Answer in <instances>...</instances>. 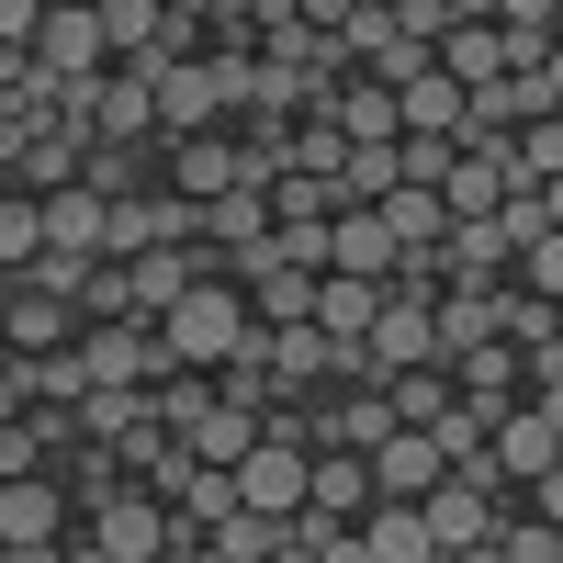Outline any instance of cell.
<instances>
[{"label": "cell", "instance_id": "obj_1", "mask_svg": "<svg viewBox=\"0 0 563 563\" xmlns=\"http://www.w3.org/2000/svg\"><path fill=\"white\" fill-rule=\"evenodd\" d=\"M249 339H260V316H249V294H238V282H192V294L158 316V350H169L180 372H225Z\"/></svg>", "mask_w": 563, "mask_h": 563}, {"label": "cell", "instance_id": "obj_2", "mask_svg": "<svg viewBox=\"0 0 563 563\" xmlns=\"http://www.w3.org/2000/svg\"><path fill=\"white\" fill-rule=\"evenodd\" d=\"M158 180L180 203H214V192H238L249 180V147H238V124H214V135H158ZM271 192V180H260Z\"/></svg>", "mask_w": 563, "mask_h": 563}, {"label": "cell", "instance_id": "obj_3", "mask_svg": "<svg viewBox=\"0 0 563 563\" xmlns=\"http://www.w3.org/2000/svg\"><path fill=\"white\" fill-rule=\"evenodd\" d=\"M79 541L113 552V563H169V507H158L147 485H124L113 507H90V519H79Z\"/></svg>", "mask_w": 563, "mask_h": 563}, {"label": "cell", "instance_id": "obj_4", "mask_svg": "<svg viewBox=\"0 0 563 563\" xmlns=\"http://www.w3.org/2000/svg\"><path fill=\"white\" fill-rule=\"evenodd\" d=\"M147 90H158V135H214V124H225V57L147 68Z\"/></svg>", "mask_w": 563, "mask_h": 563}, {"label": "cell", "instance_id": "obj_5", "mask_svg": "<svg viewBox=\"0 0 563 563\" xmlns=\"http://www.w3.org/2000/svg\"><path fill=\"white\" fill-rule=\"evenodd\" d=\"M34 68H45V79H102V68H113V45H102V23H90V0H45Z\"/></svg>", "mask_w": 563, "mask_h": 563}, {"label": "cell", "instance_id": "obj_6", "mask_svg": "<svg viewBox=\"0 0 563 563\" xmlns=\"http://www.w3.org/2000/svg\"><path fill=\"white\" fill-rule=\"evenodd\" d=\"M361 462H372V496H384V507H417V496L451 485V451H440L429 429H395L384 451H361Z\"/></svg>", "mask_w": 563, "mask_h": 563}, {"label": "cell", "instance_id": "obj_7", "mask_svg": "<svg viewBox=\"0 0 563 563\" xmlns=\"http://www.w3.org/2000/svg\"><path fill=\"white\" fill-rule=\"evenodd\" d=\"M158 327H79V372L90 384H124V395H147L158 384Z\"/></svg>", "mask_w": 563, "mask_h": 563}, {"label": "cell", "instance_id": "obj_8", "mask_svg": "<svg viewBox=\"0 0 563 563\" xmlns=\"http://www.w3.org/2000/svg\"><path fill=\"white\" fill-rule=\"evenodd\" d=\"M395 225L384 214H372V203H339V214H327V271H350V282H395Z\"/></svg>", "mask_w": 563, "mask_h": 563}, {"label": "cell", "instance_id": "obj_9", "mask_svg": "<svg viewBox=\"0 0 563 563\" xmlns=\"http://www.w3.org/2000/svg\"><path fill=\"white\" fill-rule=\"evenodd\" d=\"M417 519H429V541H440V552H474V541H496V519H507V496H485L474 474H451L440 496H417Z\"/></svg>", "mask_w": 563, "mask_h": 563}, {"label": "cell", "instance_id": "obj_10", "mask_svg": "<svg viewBox=\"0 0 563 563\" xmlns=\"http://www.w3.org/2000/svg\"><path fill=\"white\" fill-rule=\"evenodd\" d=\"M316 113L339 124L350 147H395V135H406V124H395V90H384V79H361V68H350V79H327V90H316Z\"/></svg>", "mask_w": 563, "mask_h": 563}, {"label": "cell", "instance_id": "obj_11", "mask_svg": "<svg viewBox=\"0 0 563 563\" xmlns=\"http://www.w3.org/2000/svg\"><path fill=\"white\" fill-rule=\"evenodd\" d=\"M45 249H57V260H113V203L90 192V180L45 192Z\"/></svg>", "mask_w": 563, "mask_h": 563}, {"label": "cell", "instance_id": "obj_12", "mask_svg": "<svg viewBox=\"0 0 563 563\" xmlns=\"http://www.w3.org/2000/svg\"><path fill=\"white\" fill-rule=\"evenodd\" d=\"M68 530H79V507H68L57 474H12L0 485V541H68Z\"/></svg>", "mask_w": 563, "mask_h": 563}, {"label": "cell", "instance_id": "obj_13", "mask_svg": "<svg viewBox=\"0 0 563 563\" xmlns=\"http://www.w3.org/2000/svg\"><path fill=\"white\" fill-rule=\"evenodd\" d=\"M395 124H406V135H440V147H462V124H474V90L440 79V68H417V79L395 90Z\"/></svg>", "mask_w": 563, "mask_h": 563}, {"label": "cell", "instance_id": "obj_14", "mask_svg": "<svg viewBox=\"0 0 563 563\" xmlns=\"http://www.w3.org/2000/svg\"><path fill=\"white\" fill-rule=\"evenodd\" d=\"M305 507H316V519H339V530H361L372 507H384V496H372V462H361V451H316Z\"/></svg>", "mask_w": 563, "mask_h": 563}, {"label": "cell", "instance_id": "obj_15", "mask_svg": "<svg viewBox=\"0 0 563 563\" xmlns=\"http://www.w3.org/2000/svg\"><path fill=\"white\" fill-rule=\"evenodd\" d=\"M0 339H12V361H45V350H79V305H57V294H23L0 305Z\"/></svg>", "mask_w": 563, "mask_h": 563}, {"label": "cell", "instance_id": "obj_16", "mask_svg": "<svg viewBox=\"0 0 563 563\" xmlns=\"http://www.w3.org/2000/svg\"><path fill=\"white\" fill-rule=\"evenodd\" d=\"M260 361H271V395H327L339 339H316V327H260Z\"/></svg>", "mask_w": 563, "mask_h": 563}, {"label": "cell", "instance_id": "obj_17", "mask_svg": "<svg viewBox=\"0 0 563 563\" xmlns=\"http://www.w3.org/2000/svg\"><path fill=\"white\" fill-rule=\"evenodd\" d=\"M485 451H496V474H507V496H519V485H541V474H552V462H563V440L541 429V417H530V406H507Z\"/></svg>", "mask_w": 563, "mask_h": 563}, {"label": "cell", "instance_id": "obj_18", "mask_svg": "<svg viewBox=\"0 0 563 563\" xmlns=\"http://www.w3.org/2000/svg\"><path fill=\"white\" fill-rule=\"evenodd\" d=\"M260 238H271V192H260V180H238V192L203 203V249H214V271L238 260V249H260Z\"/></svg>", "mask_w": 563, "mask_h": 563}, {"label": "cell", "instance_id": "obj_19", "mask_svg": "<svg viewBox=\"0 0 563 563\" xmlns=\"http://www.w3.org/2000/svg\"><path fill=\"white\" fill-rule=\"evenodd\" d=\"M372 316H384V282H350V271H327V282H316V339L361 350V339H372Z\"/></svg>", "mask_w": 563, "mask_h": 563}, {"label": "cell", "instance_id": "obj_20", "mask_svg": "<svg viewBox=\"0 0 563 563\" xmlns=\"http://www.w3.org/2000/svg\"><path fill=\"white\" fill-rule=\"evenodd\" d=\"M260 417H271V406H225V395H214V406L192 417V440H180V451H192V462H214V474H238V462H249V440H260Z\"/></svg>", "mask_w": 563, "mask_h": 563}, {"label": "cell", "instance_id": "obj_21", "mask_svg": "<svg viewBox=\"0 0 563 563\" xmlns=\"http://www.w3.org/2000/svg\"><path fill=\"white\" fill-rule=\"evenodd\" d=\"M496 294H507V282H496ZM496 294L451 282V294L429 305V327H440V361H462V350H485V339H496Z\"/></svg>", "mask_w": 563, "mask_h": 563}, {"label": "cell", "instance_id": "obj_22", "mask_svg": "<svg viewBox=\"0 0 563 563\" xmlns=\"http://www.w3.org/2000/svg\"><path fill=\"white\" fill-rule=\"evenodd\" d=\"M372 214L395 225V249H440V238H451V203L429 192V180H395V192L372 203Z\"/></svg>", "mask_w": 563, "mask_h": 563}, {"label": "cell", "instance_id": "obj_23", "mask_svg": "<svg viewBox=\"0 0 563 563\" xmlns=\"http://www.w3.org/2000/svg\"><path fill=\"white\" fill-rule=\"evenodd\" d=\"M90 23H102V45H113V68H135L158 45V23H169V0H90Z\"/></svg>", "mask_w": 563, "mask_h": 563}, {"label": "cell", "instance_id": "obj_24", "mask_svg": "<svg viewBox=\"0 0 563 563\" xmlns=\"http://www.w3.org/2000/svg\"><path fill=\"white\" fill-rule=\"evenodd\" d=\"M361 552H372V563H440V541H429L417 507H372V519H361Z\"/></svg>", "mask_w": 563, "mask_h": 563}, {"label": "cell", "instance_id": "obj_25", "mask_svg": "<svg viewBox=\"0 0 563 563\" xmlns=\"http://www.w3.org/2000/svg\"><path fill=\"white\" fill-rule=\"evenodd\" d=\"M384 406H395V429H440V417H451V372H440V361L395 372V384H384Z\"/></svg>", "mask_w": 563, "mask_h": 563}, {"label": "cell", "instance_id": "obj_26", "mask_svg": "<svg viewBox=\"0 0 563 563\" xmlns=\"http://www.w3.org/2000/svg\"><path fill=\"white\" fill-rule=\"evenodd\" d=\"M496 339L519 350V361L552 350V339H563V305H541V294H519V282H507V294H496Z\"/></svg>", "mask_w": 563, "mask_h": 563}, {"label": "cell", "instance_id": "obj_27", "mask_svg": "<svg viewBox=\"0 0 563 563\" xmlns=\"http://www.w3.org/2000/svg\"><path fill=\"white\" fill-rule=\"evenodd\" d=\"M34 260H45V203L0 192V271H34Z\"/></svg>", "mask_w": 563, "mask_h": 563}, {"label": "cell", "instance_id": "obj_28", "mask_svg": "<svg viewBox=\"0 0 563 563\" xmlns=\"http://www.w3.org/2000/svg\"><path fill=\"white\" fill-rule=\"evenodd\" d=\"M271 260H294V271L327 282V214H282V225H271Z\"/></svg>", "mask_w": 563, "mask_h": 563}, {"label": "cell", "instance_id": "obj_29", "mask_svg": "<svg viewBox=\"0 0 563 563\" xmlns=\"http://www.w3.org/2000/svg\"><path fill=\"white\" fill-rule=\"evenodd\" d=\"M519 180H563V113H530L519 124Z\"/></svg>", "mask_w": 563, "mask_h": 563}, {"label": "cell", "instance_id": "obj_30", "mask_svg": "<svg viewBox=\"0 0 563 563\" xmlns=\"http://www.w3.org/2000/svg\"><path fill=\"white\" fill-rule=\"evenodd\" d=\"M339 158H350V135L327 124V113H305V124H294V169H316V180H339Z\"/></svg>", "mask_w": 563, "mask_h": 563}, {"label": "cell", "instance_id": "obj_31", "mask_svg": "<svg viewBox=\"0 0 563 563\" xmlns=\"http://www.w3.org/2000/svg\"><path fill=\"white\" fill-rule=\"evenodd\" d=\"M507 282H519V294H541V305H563V238H530Z\"/></svg>", "mask_w": 563, "mask_h": 563}, {"label": "cell", "instance_id": "obj_32", "mask_svg": "<svg viewBox=\"0 0 563 563\" xmlns=\"http://www.w3.org/2000/svg\"><path fill=\"white\" fill-rule=\"evenodd\" d=\"M496 552L507 563H563V530L552 519H496Z\"/></svg>", "mask_w": 563, "mask_h": 563}, {"label": "cell", "instance_id": "obj_33", "mask_svg": "<svg viewBox=\"0 0 563 563\" xmlns=\"http://www.w3.org/2000/svg\"><path fill=\"white\" fill-rule=\"evenodd\" d=\"M496 23H519V34H563V0H496Z\"/></svg>", "mask_w": 563, "mask_h": 563}, {"label": "cell", "instance_id": "obj_34", "mask_svg": "<svg viewBox=\"0 0 563 563\" xmlns=\"http://www.w3.org/2000/svg\"><path fill=\"white\" fill-rule=\"evenodd\" d=\"M34 23H45V0H0V45H34Z\"/></svg>", "mask_w": 563, "mask_h": 563}, {"label": "cell", "instance_id": "obj_35", "mask_svg": "<svg viewBox=\"0 0 563 563\" xmlns=\"http://www.w3.org/2000/svg\"><path fill=\"white\" fill-rule=\"evenodd\" d=\"M530 519H552V530H563V462H552V474L530 485Z\"/></svg>", "mask_w": 563, "mask_h": 563}, {"label": "cell", "instance_id": "obj_36", "mask_svg": "<svg viewBox=\"0 0 563 563\" xmlns=\"http://www.w3.org/2000/svg\"><path fill=\"white\" fill-rule=\"evenodd\" d=\"M530 203H541V238H563V180H530Z\"/></svg>", "mask_w": 563, "mask_h": 563}, {"label": "cell", "instance_id": "obj_37", "mask_svg": "<svg viewBox=\"0 0 563 563\" xmlns=\"http://www.w3.org/2000/svg\"><path fill=\"white\" fill-rule=\"evenodd\" d=\"M0 563H68V541H0Z\"/></svg>", "mask_w": 563, "mask_h": 563}, {"label": "cell", "instance_id": "obj_38", "mask_svg": "<svg viewBox=\"0 0 563 563\" xmlns=\"http://www.w3.org/2000/svg\"><path fill=\"white\" fill-rule=\"evenodd\" d=\"M23 406H34V395H23V361H12V372H0V429H12Z\"/></svg>", "mask_w": 563, "mask_h": 563}, {"label": "cell", "instance_id": "obj_39", "mask_svg": "<svg viewBox=\"0 0 563 563\" xmlns=\"http://www.w3.org/2000/svg\"><path fill=\"white\" fill-rule=\"evenodd\" d=\"M316 563H372V552H361V530H339V541H327Z\"/></svg>", "mask_w": 563, "mask_h": 563}, {"label": "cell", "instance_id": "obj_40", "mask_svg": "<svg viewBox=\"0 0 563 563\" xmlns=\"http://www.w3.org/2000/svg\"><path fill=\"white\" fill-rule=\"evenodd\" d=\"M541 90H552V113H563V45H552V57H541Z\"/></svg>", "mask_w": 563, "mask_h": 563}, {"label": "cell", "instance_id": "obj_41", "mask_svg": "<svg viewBox=\"0 0 563 563\" xmlns=\"http://www.w3.org/2000/svg\"><path fill=\"white\" fill-rule=\"evenodd\" d=\"M440 563H507V552H496V541H474V552H440Z\"/></svg>", "mask_w": 563, "mask_h": 563}, {"label": "cell", "instance_id": "obj_42", "mask_svg": "<svg viewBox=\"0 0 563 563\" xmlns=\"http://www.w3.org/2000/svg\"><path fill=\"white\" fill-rule=\"evenodd\" d=\"M68 563H113V552H90V541H79V530H68Z\"/></svg>", "mask_w": 563, "mask_h": 563}, {"label": "cell", "instance_id": "obj_43", "mask_svg": "<svg viewBox=\"0 0 563 563\" xmlns=\"http://www.w3.org/2000/svg\"><path fill=\"white\" fill-rule=\"evenodd\" d=\"M12 294H23V271H0V305H12Z\"/></svg>", "mask_w": 563, "mask_h": 563}, {"label": "cell", "instance_id": "obj_44", "mask_svg": "<svg viewBox=\"0 0 563 563\" xmlns=\"http://www.w3.org/2000/svg\"><path fill=\"white\" fill-rule=\"evenodd\" d=\"M0 372H12V339H0Z\"/></svg>", "mask_w": 563, "mask_h": 563}]
</instances>
